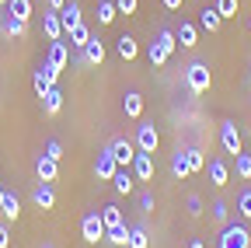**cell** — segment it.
<instances>
[{
  "mask_svg": "<svg viewBox=\"0 0 251 248\" xmlns=\"http://www.w3.org/2000/svg\"><path fill=\"white\" fill-rule=\"evenodd\" d=\"M209 84H213V74H209V67L202 63V59H196V63L185 67V87H188V95H206Z\"/></svg>",
  "mask_w": 251,
  "mask_h": 248,
  "instance_id": "obj_1",
  "label": "cell"
},
{
  "mask_svg": "<svg viewBox=\"0 0 251 248\" xmlns=\"http://www.w3.org/2000/svg\"><path fill=\"white\" fill-rule=\"evenodd\" d=\"M80 238H84L87 245L105 241V220H101V213H98V210L84 213V220H80Z\"/></svg>",
  "mask_w": 251,
  "mask_h": 248,
  "instance_id": "obj_2",
  "label": "cell"
},
{
  "mask_svg": "<svg viewBox=\"0 0 251 248\" xmlns=\"http://www.w3.org/2000/svg\"><path fill=\"white\" fill-rule=\"evenodd\" d=\"M133 143H136V150H143V154H153V150H157V143H161V133H157V126H153V122H143V119H140V126H136V137H133Z\"/></svg>",
  "mask_w": 251,
  "mask_h": 248,
  "instance_id": "obj_3",
  "label": "cell"
},
{
  "mask_svg": "<svg viewBox=\"0 0 251 248\" xmlns=\"http://www.w3.org/2000/svg\"><path fill=\"white\" fill-rule=\"evenodd\" d=\"M248 245H251V234L241 224H227L220 234V248H248Z\"/></svg>",
  "mask_w": 251,
  "mask_h": 248,
  "instance_id": "obj_4",
  "label": "cell"
},
{
  "mask_svg": "<svg viewBox=\"0 0 251 248\" xmlns=\"http://www.w3.org/2000/svg\"><path fill=\"white\" fill-rule=\"evenodd\" d=\"M119 171V161H115V154H112V147H105L101 154H98V161H94V175H98L101 182H112V175Z\"/></svg>",
  "mask_w": 251,
  "mask_h": 248,
  "instance_id": "obj_5",
  "label": "cell"
},
{
  "mask_svg": "<svg viewBox=\"0 0 251 248\" xmlns=\"http://www.w3.org/2000/svg\"><path fill=\"white\" fill-rule=\"evenodd\" d=\"M108 147H112V154H115V161H119V168H129V165H133V158H136V143H133V140H126V137H119V140H112Z\"/></svg>",
  "mask_w": 251,
  "mask_h": 248,
  "instance_id": "obj_6",
  "label": "cell"
},
{
  "mask_svg": "<svg viewBox=\"0 0 251 248\" xmlns=\"http://www.w3.org/2000/svg\"><path fill=\"white\" fill-rule=\"evenodd\" d=\"M220 143H224V150L234 154V158L241 154V133H237V126H234L230 119L224 122V126H220Z\"/></svg>",
  "mask_w": 251,
  "mask_h": 248,
  "instance_id": "obj_7",
  "label": "cell"
},
{
  "mask_svg": "<svg viewBox=\"0 0 251 248\" xmlns=\"http://www.w3.org/2000/svg\"><path fill=\"white\" fill-rule=\"evenodd\" d=\"M133 175H136V182H150L153 178V154H143V150H136V158H133Z\"/></svg>",
  "mask_w": 251,
  "mask_h": 248,
  "instance_id": "obj_8",
  "label": "cell"
},
{
  "mask_svg": "<svg viewBox=\"0 0 251 248\" xmlns=\"http://www.w3.org/2000/svg\"><path fill=\"white\" fill-rule=\"evenodd\" d=\"M105 59V42L98 39V35H91V42L84 46V53H80V63H91V67H98Z\"/></svg>",
  "mask_w": 251,
  "mask_h": 248,
  "instance_id": "obj_9",
  "label": "cell"
},
{
  "mask_svg": "<svg viewBox=\"0 0 251 248\" xmlns=\"http://www.w3.org/2000/svg\"><path fill=\"white\" fill-rule=\"evenodd\" d=\"M42 32L49 42H59L63 39V21H59V11H46L42 14Z\"/></svg>",
  "mask_w": 251,
  "mask_h": 248,
  "instance_id": "obj_10",
  "label": "cell"
},
{
  "mask_svg": "<svg viewBox=\"0 0 251 248\" xmlns=\"http://www.w3.org/2000/svg\"><path fill=\"white\" fill-rule=\"evenodd\" d=\"M31 199H35L39 210H52L56 206V193H52V182H39L35 193H31Z\"/></svg>",
  "mask_w": 251,
  "mask_h": 248,
  "instance_id": "obj_11",
  "label": "cell"
},
{
  "mask_svg": "<svg viewBox=\"0 0 251 248\" xmlns=\"http://www.w3.org/2000/svg\"><path fill=\"white\" fill-rule=\"evenodd\" d=\"M59 21H63V32H70L74 25H80V21H84V11H80V4H77V0L63 4V11H59Z\"/></svg>",
  "mask_w": 251,
  "mask_h": 248,
  "instance_id": "obj_12",
  "label": "cell"
},
{
  "mask_svg": "<svg viewBox=\"0 0 251 248\" xmlns=\"http://www.w3.org/2000/svg\"><path fill=\"white\" fill-rule=\"evenodd\" d=\"M122 112L129 115V119H143V95L140 91H126V98H122Z\"/></svg>",
  "mask_w": 251,
  "mask_h": 248,
  "instance_id": "obj_13",
  "label": "cell"
},
{
  "mask_svg": "<svg viewBox=\"0 0 251 248\" xmlns=\"http://www.w3.org/2000/svg\"><path fill=\"white\" fill-rule=\"evenodd\" d=\"M35 175H39V182H56V175H59V161H52V158H46V154H39Z\"/></svg>",
  "mask_w": 251,
  "mask_h": 248,
  "instance_id": "obj_14",
  "label": "cell"
},
{
  "mask_svg": "<svg viewBox=\"0 0 251 248\" xmlns=\"http://www.w3.org/2000/svg\"><path fill=\"white\" fill-rule=\"evenodd\" d=\"M175 39L181 42V49H192V46L199 42V32H196V25H192V21H181V25L175 28Z\"/></svg>",
  "mask_w": 251,
  "mask_h": 248,
  "instance_id": "obj_15",
  "label": "cell"
},
{
  "mask_svg": "<svg viewBox=\"0 0 251 248\" xmlns=\"http://www.w3.org/2000/svg\"><path fill=\"white\" fill-rule=\"evenodd\" d=\"M67 59H70V49H67V42H52V46H49V56H46V63H52L56 70H67Z\"/></svg>",
  "mask_w": 251,
  "mask_h": 248,
  "instance_id": "obj_16",
  "label": "cell"
},
{
  "mask_svg": "<svg viewBox=\"0 0 251 248\" xmlns=\"http://www.w3.org/2000/svg\"><path fill=\"white\" fill-rule=\"evenodd\" d=\"M115 53H119V59H126V63H129V59H136V56H140V46H136V39H133V35H119Z\"/></svg>",
  "mask_w": 251,
  "mask_h": 248,
  "instance_id": "obj_17",
  "label": "cell"
},
{
  "mask_svg": "<svg viewBox=\"0 0 251 248\" xmlns=\"http://www.w3.org/2000/svg\"><path fill=\"white\" fill-rule=\"evenodd\" d=\"M67 35H70V46H74L77 53H84V46L91 42V35H94V32H91V28H87V25L80 21V25H74V28H70Z\"/></svg>",
  "mask_w": 251,
  "mask_h": 248,
  "instance_id": "obj_18",
  "label": "cell"
},
{
  "mask_svg": "<svg viewBox=\"0 0 251 248\" xmlns=\"http://www.w3.org/2000/svg\"><path fill=\"white\" fill-rule=\"evenodd\" d=\"M59 109H63V91L52 84V87L46 91V95H42V112H46V115H56Z\"/></svg>",
  "mask_w": 251,
  "mask_h": 248,
  "instance_id": "obj_19",
  "label": "cell"
},
{
  "mask_svg": "<svg viewBox=\"0 0 251 248\" xmlns=\"http://www.w3.org/2000/svg\"><path fill=\"white\" fill-rule=\"evenodd\" d=\"M112 185H115V193H133V185H136V175L129 168H119L112 175Z\"/></svg>",
  "mask_w": 251,
  "mask_h": 248,
  "instance_id": "obj_20",
  "label": "cell"
},
{
  "mask_svg": "<svg viewBox=\"0 0 251 248\" xmlns=\"http://www.w3.org/2000/svg\"><path fill=\"white\" fill-rule=\"evenodd\" d=\"M206 171H209V182H213V185H227V178H230V171H227V165H224V161H220V158H213Z\"/></svg>",
  "mask_w": 251,
  "mask_h": 248,
  "instance_id": "obj_21",
  "label": "cell"
},
{
  "mask_svg": "<svg viewBox=\"0 0 251 248\" xmlns=\"http://www.w3.org/2000/svg\"><path fill=\"white\" fill-rule=\"evenodd\" d=\"M181 154H185V165H188V171H192V175L206 168V158H202V150H199V147H185Z\"/></svg>",
  "mask_w": 251,
  "mask_h": 248,
  "instance_id": "obj_22",
  "label": "cell"
},
{
  "mask_svg": "<svg viewBox=\"0 0 251 248\" xmlns=\"http://www.w3.org/2000/svg\"><path fill=\"white\" fill-rule=\"evenodd\" d=\"M0 213H4V220H18V213H21V203H18V196H14V193H4Z\"/></svg>",
  "mask_w": 251,
  "mask_h": 248,
  "instance_id": "obj_23",
  "label": "cell"
},
{
  "mask_svg": "<svg viewBox=\"0 0 251 248\" xmlns=\"http://www.w3.org/2000/svg\"><path fill=\"white\" fill-rule=\"evenodd\" d=\"M199 25L206 28V32H220V25H224V18H220V11H216V7H206V11L199 14Z\"/></svg>",
  "mask_w": 251,
  "mask_h": 248,
  "instance_id": "obj_24",
  "label": "cell"
},
{
  "mask_svg": "<svg viewBox=\"0 0 251 248\" xmlns=\"http://www.w3.org/2000/svg\"><path fill=\"white\" fill-rule=\"evenodd\" d=\"M101 220H105V231H112V227H122L126 220H122V210L119 206H101Z\"/></svg>",
  "mask_w": 251,
  "mask_h": 248,
  "instance_id": "obj_25",
  "label": "cell"
},
{
  "mask_svg": "<svg viewBox=\"0 0 251 248\" xmlns=\"http://www.w3.org/2000/svg\"><path fill=\"white\" fill-rule=\"evenodd\" d=\"M4 32H7L11 39H21V35L28 32V21H21V18H14V14H7V21H4Z\"/></svg>",
  "mask_w": 251,
  "mask_h": 248,
  "instance_id": "obj_26",
  "label": "cell"
},
{
  "mask_svg": "<svg viewBox=\"0 0 251 248\" xmlns=\"http://www.w3.org/2000/svg\"><path fill=\"white\" fill-rule=\"evenodd\" d=\"M105 241H112V245H119V248H129V227H112V231H105Z\"/></svg>",
  "mask_w": 251,
  "mask_h": 248,
  "instance_id": "obj_27",
  "label": "cell"
},
{
  "mask_svg": "<svg viewBox=\"0 0 251 248\" xmlns=\"http://www.w3.org/2000/svg\"><path fill=\"white\" fill-rule=\"evenodd\" d=\"M147 56H150V67H153V70H157V67H164V63H168V59H171V56L164 53V46H161V42H150V49H147Z\"/></svg>",
  "mask_w": 251,
  "mask_h": 248,
  "instance_id": "obj_28",
  "label": "cell"
},
{
  "mask_svg": "<svg viewBox=\"0 0 251 248\" xmlns=\"http://www.w3.org/2000/svg\"><path fill=\"white\" fill-rule=\"evenodd\" d=\"M129 248H150V238H147V227L143 224L129 227Z\"/></svg>",
  "mask_w": 251,
  "mask_h": 248,
  "instance_id": "obj_29",
  "label": "cell"
},
{
  "mask_svg": "<svg viewBox=\"0 0 251 248\" xmlns=\"http://www.w3.org/2000/svg\"><path fill=\"white\" fill-rule=\"evenodd\" d=\"M7 14L28 21V18H31V0H11V4H7Z\"/></svg>",
  "mask_w": 251,
  "mask_h": 248,
  "instance_id": "obj_30",
  "label": "cell"
},
{
  "mask_svg": "<svg viewBox=\"0 0 251 248\" xmlns=\"http://www.w3.org/2000/svg\"><path fill=\"white\" fill-rule=\"evenodd\" d=\"M119 18V11H115V0H101V4H98V21L101 25H112Z\"/></svg>",
  "mask_w": 251,
  "mask_h": 248,
  "instance_id": "obj_31",
  "label": "cell"
},
{
  "mask_svg": "<svg viewBox=\"0 0 251 248\" xmlns=\"http://www.w3.org/2000/svg\"><path fill=\"white\" fill-rule=\"evenodd\" d=\"M171 171H175V178H188L192 171H188V165H185V154H181V147L175 150V158H171Z\"/></svg>",
  "mask_w": 251,
  "mask_h": 248,
  "instance_id": "obj_32",
  "label": "cell"
},
{
  "mask_svg": "<svg viewBox=\"0 0 251 248\" xmlns=\"http://www.w3.org/2000/svg\"><path fill=\"white\" fill-rule=\"evenodd\" d=\"M157 42L164 46V53H168V56L178 49V39H175V32H171V28H161V32H157Z\"/></svg>",
  "mask_w": 251,
  "mask_h": 248,
  "instance_id": "obj_33",
  "label": "cell"
},
{
  "mask_svg": "<svg viewBox=\"0 0 251 248\" xmlns=\"http://www.w3.org/2000/svg\"><path fill=\"white\" fill-rule=\"evenodd\" d=\"M216 11H220V18H237V0H216V4H213Z\"/></svg>",
  "mask_w": 251,
  "mask_h": 248,
  "instance_id": "obj_34",
  "label": "cell"
},
{
  "mask_svg": "<svg viewBox=\"0 0 251 248\" xmlns=\"http://www.w3.org/2000/svg\"><path fill=\"white\" fill-rule=\"evenodd\" d=\"M237 175L244 178V182H251V154H237Z\"/></svg>",
  "mask_w": 251,
  "mask_h": 248,
  "instance_id": "obj_35",
  "label": "cell"
},
{
  "mask_svg": "<svg viewBox=\"0 0 251 248\" xmlns=\"http://www.w3.org/2000/svg\"><path fill=\"white\" fill-rule=\"evenodd\" d=\"M237 213L244 217V220H251V189H244V193L237 196Z\"/></svg>",
  "mask_w": 251,
  "mask_h": 248,
  "instance_id": "obj_36",
  "label": "cell"
},
{
  "mask_svg": "<svg viewBox=\"0 0 251 248\" xmlns=\"http://www.w3.org/2000/svg\"><path fill=\"white\" fill-rule=\"evenodd\" d=\"M31 84H35V95H39V98H42V95H46V91L52 87V84H49V77L42 74V67L35 70V77H31Z\"/></svg>",
  "mask_w": 251,
  "mask_h": 248,
  "instance_id": "obj_37",
  "label": "cell"
},
{
  "mask_svg": "<svg viewBox=\"0 0 251 248\" xmlns=\"http://www.w3.org/2000/svg\"><path fill=\"white\" fill-rule=\"evenodd\" d=\"M209 210H213V220H216V224H227V213H230V210H227V203H224V199H216Z\"/></svg>",
  "mask_w": 251,
  "mask_h": 248,
  "instance_id": "obj_38",
  "label": "cell"
},
{
  "mask_svg": "<svg viewBox=\"0 0 251 248\" xmlns=\"http://www.w3.org/2000/svg\"><path fill=\"white\" fill-rule=\"evenodd\" d=\"M115 11L119 14H136L140 11V0H115Z\"/></svg>",
  "mask_w": 251,
  "mask_h": 248,
  "instance_id": "obj_39",
  "label": "cell"
},
{
  "mask_svg": "<svg viewBox=\"0 0 251 248\" xmlns=\"http://www.w3.org/2000/svg\"><path fill=\"white\" fill-rule=\"evenodd\" d=\"M185 210H188V217H199V213H202V199L192 193V196L185 199Z\"/></svg>",
  "mask_w": 251,
  "mask_h": 248,
  "instance_id": "obj_40",
  "label": "cell"
},
{
  "mask_svg": "<svg viewBox=\"0 0 251 248\" xmlns=\"http://www.w3.org/2000/svg\"><path fill=\"white\" fill-rule=\"evenodd\" d=\"M46 158H52V161L63 158V143H59V140H49V143H46Z\"/></svg>",
  "mask_w": 251,
  "mask_h": 248,
  "instance_id": "obj_41",
  "label": "cell"
},
{
  "mask_svg": "<svg viewBox=\"0 0 251 248\" xmlns=\"http://www.w3.org/2000/svg\"><path fill=\"white\" fill-rule=\"evenodd\" d=\"M140 210L143 213H153V193H140Z\"/></svg>",
  "mask_w": 251,
  "mask_h": 248,
  "instance_id": "obj_42",
  "label": "cell"
},
{
  "mask_svg": "<svg viewBox=\"0 0 251 248\" xmlns=\"http://www.w3.org/2000/svg\"><path fill=\"white\" fill-rule=\"evenodd\" d=\"M11 245V231H7V224H0V248H7Z\"/></svg>",
  "mask_w": 251,
  "mask_h": 248,
  "instance_id": "obj_43",
  "label": "cell"
},
{
  "mask_svg": "<svg viewBox=\"0 0 251 248\" xmlns=\"http://www.w3.org/2000/svg\"><path fill=\"white\" fill-rule=\"evenodd\" d=\"M63 4H67V0H46V7H49V11H63Z\"/></svg>",
  "mask_w": 251,
  "mask_h": 248,
  "instance_id": "obj_44",
  "label": "cell"
},
{
  "mask_svg": "<svg viewBox=\"0 0 251 248\" xmlns=\"http://www.w3.org/2000/svg\"><path fill=\"white\" fill-rule=\"evenodd\" d=\"M161 4H164V11H178V7H181V0H161Z\"/></svg>",
  "mask_w": 251,
  "mask_h": 248,
  "instance_id": "obj_45",
  "label": "cell"
},
{
  "mask_svg": "<svg viewBox=\"0 0 251 248\" xmlns=\"http://www.w3.org/2000/svg\"><path fill=\"white\" fill-rule=\"evenodd\" d=\"M188 248H206V245H202V241H192V245H188Z\"/></svg>",
  "mask_w": 251,
  "mask_h": 248,
  "instance_id": "obj_46",
  "label": "cell"
},
{
  "mask_svg": "<svg viewBox=\"0 0 251 248\" xmlns=\"http://www.w3.org/2000/svg\"><path fill=\"white\" fill-rule=\"evenodd\" d=\"M0 203H4V189H0Z\"/></svg>",
  "mask_w": 251,
  "mask_h": 248,
  "instance_id": "obj_47",
  "label": "cell"
},
{
  "mask_svg": "<svg viewBox=\"0 0 251 248\" xmlns=\"http://www.w3.org/2000/svg\"><path fill=\"white\" fill-rule=\"evenodd\" d=\"M0 4H11V0H0Z\"/></svg>",
  "mask_w": 251,
  "mask_h": 248,
  "instance_id": "obj_48",
  "label": "cell"
},
{
  "mask_svg": "<svg viewBox=\"0 0 251 248\" xmlns=\"http://www.w3.org/2000/svg\"><path fill=\"white\" fill-rule=\"evenodd\" d=\"M42 248H52V245H42Z\"/></svg>",
  "mask_w": 251,
  "mask_h": 248,
  "instance_id": "obj_49",
  "label": "cell"
}]
</instances>
